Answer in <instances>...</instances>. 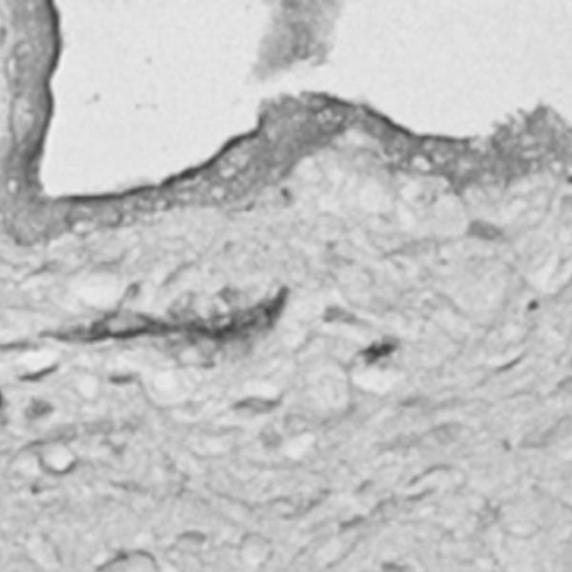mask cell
Returning <instances> with one entry per match:
<instances>
[{
	"label": "cell",
	"instance_id": "cell-1",
	"mask_svg": "<svg viewBox=\"0 0 572 572\" xmlns=\"http://www.w3.org/2000/svg\"><path fill=\"white\" fill-rule=\"evenodd\" d=\"M152 328H154L153 322L146 316L124 312L109 316L97 325V333L111 337H126L149 331Z\"/></svg>",
	"mask_w": 572,
	"mask_h": 572
}]
</instances>
